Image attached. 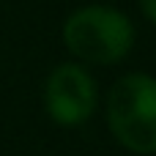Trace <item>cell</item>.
Wrapping results in <instances>:
<instances>
[{
    "mask_svg": "<svg viewBox=\"0 0 156 156\" xmlns=\"http://www.w3.org/2000/svg\"><path fill=\"white\" fill-rule=\"evenodd\" d=\"M63 41L74 58L85 63L110 66L129 55L134 44V27L129 16L115 8L85 5L66 19Z\"/></svg>",
    "mask_w": 156,
    "mask_h": 156,
    "instance_id": "1",
    "label": "cell"
},
{
    "mask_svg": "<svg viewBox=\"0 0 156 156\" xmlns=\"http://www.w3.org/2000/svg\"><path fill=\"white\" fill-rule=\"evenodd\" d=\"M107 121L121 145L134 154H156V80L121 77L107 96Z\"/></svg>",
    "mask_w": 156,
    "mask_h": 156,
    "instance_id": "2",
    "label": "cell"
},
{
    "mask_svg": "<svg viewBox=\"0 0 156 156\" xmlns=\"http://www.w3.org/2000/svg\"><path fill=\"white\" fill-rule=\"evenodd\" d=\"M44 104L55 123L60 126H80L93 115L96 107V85L93 77L77 66L63 63L47 77L44 88Z\"/></svg>",
    "mask_w": 156,
    "mask_h": 156,
    "instance_id": "3",
    "label": "cell"
},
{
    "mask_svg": "<svg viewBox=\"0 0 156 156\" xmlns=\"http://www.w3.org/2000/svg\"><path fill=\"white\" fill-rule=\"evenodd\" d=\"M140 8L145 11V16L156 25V0H140Z\"/></svg>",
    "mask_w": 156,
    "mask_h": 156,
    "instance_id": "4",
    "label": "cell"
}]
</instances>
